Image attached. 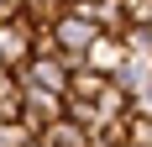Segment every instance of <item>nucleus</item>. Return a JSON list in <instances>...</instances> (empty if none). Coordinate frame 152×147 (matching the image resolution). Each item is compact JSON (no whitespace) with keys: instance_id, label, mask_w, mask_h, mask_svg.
I'll list each match as a JSON object with an SVG mask.
<instances>
[{"instance_id":"9","label":"nucleus","mask_w":152,"mask_h":147,"mask_svg":"<svg viewBox=\"0 0 152 147\" xmlns=\"http://www.w3.org/2000/svg\"><path fill=\"white\" fill-rule=\"evenodd\" d=\"M26 142H31L26 126H0V147H26Z\"/></svg>"},{"instance_id":"1","label":"nucleus","mask_w":152,"mask_h":147,"mask_svg":"<svg viewBox=\"0 0 152 147\" xmlns=\"http://www.w3.org/2000/svg\"><path fill=\"white\" fill-rule=\"evenodd\" d=\"M37 53V37H31V21H0V68L5 74H21Z\"/></svg>"},{"instance_id":"5","label":"nucleus","mask_w":152,"mask_h":147,"mask_svg":"<svg viewBox=\"0 0 152 147\" xmlns=\"http://www.w3.org/2000/svg\"><path fill=\"white\" fill-rule=\"evenodd\" d=\"M147 79H152V53H126V68L115 74V84H121L126 95H137Z\"/></svg>"},{"instance_id":"2","label":"nucleus","mask_w":152,"mask_h":147,"mask_svg":"<svg viewBox=\"0 0 152 147\" xmlns=\"http://www.w3.org/2000/svg\"><path fill=\"white\" fill-rule=\"evenodd\" d=\"M21 79V89H42V95H68V79H74V68L53 53V58H31L26 68L16 74Z\"/></svg>"},{"instance_id":"6","label":"nucleus","mask_w":152,"mask_h":147,"mask_svg":"<svg viewBox=\"0 0 152 147\" xmlns=\"http://www.w3.org/2000/svg\"><path fill=\"white\" fill-rule=\"evenodd\" d=\"M47 142H53V147H94V132H84L79 121H68V116H63L58 126L47 132Z\"/></svg>"},{"instance_id":"7","label":"nucleus","mask_w":152,"mask_h":147,"mask_svg":"<svg viewBox=\"0 0 152 147\" xmlns=\"http://www.w3.org/2000/svg\"><path fill=\"white\" fill-rule=\"evenodd\" d=\"M131 116H137V121H152V79L131 95Z\"/></svg>"},{"instance_id":"3","label":"nucleus","mask_w":152,"mask_h":147,"mask_svg":"<svg viewBox=\"0 0 152 147\" xmlns=\"http://www.w3.org/2000/svg\"><path fill=\"white\" fill-rule=\"evenodd\" d=\"M84 68L115 79V74L126 68V42H121V37H110V32H100V37L89 42V53H84Z\"/></svg>"},{"instance_id":"8","label":"nucleus","mask_w":152,"mask_h":147,"mask_svg":"<svg viewBox=\"0 0 152 147\" xmlns=\"http://www.w3.org/2000/svg\"><path fill=\"white\" fill-rule=\"evenodd\" d=\"M126 147H152V121L131 116V132H126Z\"/></svg>"},{"instance_id":"4","label":"nucleus","mask_w":152,"mask_h":147,"mask_svg":"<svg viewBox=\"0 0 152 147\" xmlns=\"http://www.w3.org/2000/svg\"><path fill=\"white\" fill-rule=\"evenodd\" d=\"M105 89H110L105 74H94V68H74V79H68V95H63V100H84V105H94Z\"/></svg>"},{"instance_id":"10","label":"nucleus","mask_w":152,"mask_h":147,"mask_svg":"<svg viewBox=\"0 0 152 147\" xmlns=\"http://www.w3.org/2000/svg\"><path fill=\"white\" fill-rule=\"evenodd\" d=\"M26 147H53V142H47V137H31V142H26Z\"/></svg>"}]
</instances>
